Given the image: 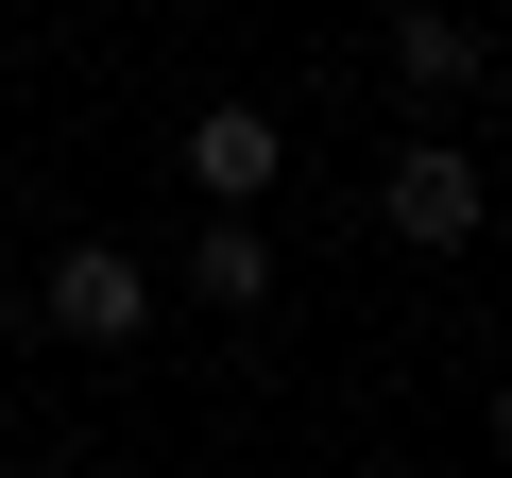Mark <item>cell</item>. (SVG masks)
Masks as SVG:
<instances>
[{"label": "cell", "mask_w": 512, "mask_h": 478, "mask_svg": "<svg viewBox=\"0 0 512 478\" xmlns=\"http://www.w3.org/2000/svg\"><path fill=\"white\" fill-rule=\"evenodd\" d=\"M35 342H69V359H137V342H154V257H137V239H69V257L35 274Z\"/></svg>", "instance_id": "obj_1"}, {"label": "cell", "mask_w": 512, "mask_h": 478, "mask_svg": "<svg viewBox=\"0 0 512 478\" xmlns=\"http://www.w3.org/2000/svg\"><path fill=\"white\" fill-rule=\"evenodd\" d=\"M478 222H495V188H478L461 137H410V154L376 171V239H410V257H461Z\"/></svg>", "instance_id": "obj_2"}, {"label": "cell", "mask_w": 512, "mask_h": 478, "mask_svg": "<svg viewBox=\"0 0 512 478\" xmlns=\"http://www.w3.org/2000/svg\"><path fill=\"white\" fill-rule=\"evenodd\" d=\"M171 154H188V188H205V205H274V188H291V120L256 103V86L188 103V137H171Z\"/></svg>", "instance_id": "obj_3"}, {"label": "cell", "mask_w": 512, "mask_h": 478, "mask_svg": "<svg viewBox=\"0 0 512 478\" xmlns=\"http://www.w3.org/2000/svg\"><path fill=\"white\" fill-rule=\"evenodd\" d=\"M171 291L222 308V325H256V308H274V222H256V205H205V222H188V257H171Z\"/></svg>", "instance_id": "obj_4"}, {"label": "cell", "mask_w": 512, "mask_h": 478, "mask_svg": "<svg viewBox=\"0 0 512 478\" xmlns=\"http://www.w3.org/2000/svg\"><path fill=\"white\" fill-rule=\"evenodd\" d=\"M478 86H495V35L461 18V0H410V18H393V103L444 120V103H478Z\"/></svg>", "instance_id": "obj_5"}, {"label": "cell", "mask_w": 512, "mask_h": 478, "mask_svg": "<svg viewBox=\"0 0 512 478\" xmlns=\"http://www.w3.org/2000/svg\"><path fill=\"white\" fill-rule=\"evenodd\" d=\"M18 342H35V291H0V359H18Z\"/></svg>", "instance_id": "obj_6"}, {"label": "cell", "mask_w": 512, "mask_h": 478, "mask_svg": "<svg viewBox=\"0 0 512 478\" xmlns=\"http://www.w3.org/2000/svg\"><path fill=\"white\" fill-rule=\"evenodd\" d=\"M478 427H495V461H512V376H495V410H478Z\"/></svg>", "instance_id": "obj_7"}, {"label": "cell", "mask_w": 512, "mask_h": 478, "mask_svg": "<svg viewBox=\"0 0 512 478\" xmlns=\"http://www.w3.org/2000/svg\"><path fill=\"white\" fill-rule=\"evenodd\" d=\"M18 478H69V461H18Z\"/></svg>", "instance_id": "obj_8"}]
</instances>
